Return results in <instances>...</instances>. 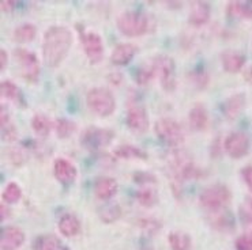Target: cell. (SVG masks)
Here are the masks:
<instances>
[{
    "mask_svg": "<svg viewBox=\"0 0 252 250\" xmlns=\"http://www.w3.org/2000/svg\"><path fill=\"white\" fill-rule=\"evenodd\" d=\"M156 75V71H154V65L150 61V64L143 65L139 68L138 74H136V81L139 84H146L147 82L152 79L153 76Z\"/></svg>",
    "mask_w": 252,
    "mask_h": 250,
    "instance_id": "836d02e7",
    "label": "cell"
},
{
    "mask_svg": "<svg viewBox=\"0 0 252 250\" xmlns=\"http://www.w3.org/2000/svg\"><path fill=\"white\" fill-rule=\"evenodd\" d=\"M76 125L75 122L67 120V118H59L56 121V134L59 138H68L71 135L75 132Z\"/></svg>",
    "mask_w": 252,
    "mask_h": 250,
    "instance_id": "1f68e13d",
    "label": "cell"
},
{
    "mask_svg": "<svg viewBox=\"0 0 252 250\" xmlns=\"http://www.w3.org/2000/svg\"><path fill=\"white\" fill-rule=\"evenodd\" d=\"M154 131L165 144L170 145L173 148H179L186 140V135H184V129L182 125L176 120L169 118V117L159 118L154 125Z\"/></svg>",
    "mask_w": 252,
    "mask_h": 250,
    "instance_id": "277c9868",
    "label": "cell"
},
{
    "mask_svg": "<svg viewBox=\"0 0 252 250\" xmlns=\"http://www.w3.org/2000/svg\"><path fill=\"white\" fill-rule=\"evenodd\" d=\"M118 189L119 185L116 180L109 178V177L100 178L94 184V193H95L97 198H100V200H109V198H112L118 193Z\"/></svg>",
    "mask_w": 252,
    "mask_h": 250,
    "instance_id": "e0dca14e",
    "label": "cell"
},
{
    "mask_svg": "<svg viewBox=\"0 0 252 250\" xmlns=\"http://www.w3.org/2000/svg\"><path fill=\"white\" fill-rule=\"evenodd\" d=\"M152 63L164 90H172L175 87V61L169 56L159 55L153 58Z\"/></svg>",
    "mask_w": 252,
    "mask_h": 250,
    "instance_id": "ba28073f",
    "label": "cell"
},
{
    "mask_svg": "<svg viewBox=\"0 0 252 250\" xmlns=\"http://www.w3.org/2000/svg\"><path fill=\"white\" fill-rule=\"evenodd\" d=\"M188 121L193 131H205L209 125V114L203 105H195L188 114Z\"/></svg>",
    "mask_w": 252,
    "mask_h": 250,
    "instance_id": "d6986e66",
    "label": "cell"
},
{
    "mask_svg": "<svg viewBox=\"0 0 252 250\" xmlns=\"http://www.w3.org/2000/svg\"><path fill=\"white\" fill-rule=\"evenodd\" d=\"M35 33H37V29L32 24L19 25L17 29L14 30V38L17 42L25 44V42L33 40L35 37Z\"/></svg>",
    "mask_w": 252,
    "mask_h": 250,
    "instance_id": "83f0119b",
    "label": "cell"
},
{
    "mask_svg": "<svg viewBox=\"0 0 252 250\" xmlns=\"http://www.w3.org/2000/svg\"><path fill=\"white\" fill-rule=\"evenodd\" d=\"M236 250H252V231H247L236 239Z\"/></svg>",
    "mask_w": 252,
    "mask_h": 250,
    "instance_id": "e575fe53",
    "label": "cell"
},
{
    "mask_svg": "<svg viewBox=\"0 0 252 250\" xmlns=\"http://www.w3.org/2000/svg\"><path fill=\"white\" fill-rule=\"evenodd\" d=\"M15 57L19 63V68L24 79L29 82H37L40 75V61L34 53L24 48H18L15 49Z\"/></svg>",
    "mask_w": 252,
    "mask_h": 250,
    "instance_id": "8992f818",
    "label": "cell"
},
{
    "mask_svg": "<svg viewBox=\"0 0 252 250\" xmlns=\"http://www.w3.org/2000/svg\"><path fill=\"white\" fill-rule=\"evenodd\" d=\"M239 216L248 231H252V197H247L239 208Z\"/></svg>",
    "mask_w": 252,
    "mask_h": 250,
    "instance_id": "f1b7e54d",
    "label": "cell"
},
{
    "mask_svg": "<svg viewBox=\"0 0 252 250\" xmlns=\"http://www.w3.org/2000/svg\"><path fill=\"white\" fill-rule=\"evenodd\" d=\"M59 231L67 238L75 237L81 231V222L72 214H64L59 221Z\"/></svg>",
    "mask_w": 252,
    "mask_h": 250,
    "instance_id": "ffe728a7",
    "label": "cell"
},
{
    "mask_svg": "<svg viewBox=\"0 0 252 250\" xmlns=\"http://www.w3.org/2000/svg\"><path fill=\"white\" fill-rule=\"evenodd\" d=\"M118 29L127 37H139L149 29V19L145 14L138 11H126L118 18Z\"/></svg>",
    "mask_w": 252,
    "mask_h": 250,
    "instance_id": "5b68a950",
    "label": "cell"
},
{
    "mask_svg": "<svg viewBox=\"0 0 252 250\" xmlns=\"http://www.w3.org/2000/svg\"><path fill=\"white\" fill-rule=\"evenodd\" d=\"M142 228H145L146 231H150V233H157L159 228V223L157 221H154V219H142L141 221Z\"/></svg>",
    "mask_w": 252,
    "mask_h": 250,
    "instance_id": "d590c367",
    "label": "cell"
},
{
    "mask_svg": "<svg viewBox=\"0 0 252 250\" xmlns=\"http://www.w3.org/2000/svg\"><path fill=\"white\" fill-rule=\"evenodd\" d=\"M32 128H33V131L38 136L47 138L49 132H51V129H52V122H51V120L47 116L38 113V114H35L32 118Z\"/></svg>",
    "mask_w": 252,
    "mask_h": 250,
    "instance_id": "cb8c5ba5",
    "label": "cell"
},
{
    "mask_svg": "<svg viewBox=\"0 0 252 250\" xmlns=\"http://www.w3.org/2000/svg\"><path fill=\"white\" fill-rule=\"evenodd\" d=\"M228 14L232 17L252 19V1H232V3H229Z\"/></svg>",
    "mask_w": 252,
    "mask_h": 250,
    "instance_id": "603a6c76",
    "label": "cell"
},
{
    "mask_svg": "<svg viewBox=\"0 0 252 250\" xmlns=\"http://www.w3.org/2000/svg\"><path fill=\"white\" fill-rule=\"evenodd\" d=\"M168 239L172 250H191L192 246L191 237L184 231H172Z\"/></svg>",
    "mask_w": 252,
    "mask_h": 250,
    "instance_id": "7402d4cb",
    "label": "cell"
},
{
    "mask_svg": "<svg viewBox=\"0 0 252 250\" xmlns=\"http://www.w3.org/2000/svg\"><path fill=\"white\" fill-rule=\"evenodd\" d=\"M246 106V94L237 93L230 95L222 105V113L226 118L233 120L240 114Z\"/></svg>",
    "mask_w": 252,
    "mask_h": 250,
    "instance_id": "2e32d148",
    "label": "cell"
},
{
    "mask_svg": "<svg viewBox=\"0 0 252 250\" xmlns=\"http://www.w3.org/2000/svg\"><path fill=\"white\" fill-rule=\"evenodd\" d=\"M53 173H55L56 180L60 181L62 184H70L75 180L76 174H78L75 166L64 158H59L55 161Z\"/></svg>",
    "mask_w": 252,
    "mask_h": 250,
    "instance_id": "4fadbf2b",
    "label": "cell"
},
{
    "mask_svg": "<svg viewBox=\"0 0 252 250\" xmlns=\"http://www.w3.org/2000/svg\"><path fill=\"white\" fill-rule=\"evenodd\" d=\"M241 175H243V180L246 182V185L248 186V189L252 192V165H248L241 170Z\"/></svg>",
    "mask_w": 252,
    "mask_h": 250,
    "instance_id": "8d00e7d4",
    "label": "cell"
},
{
    "mask_svg": "<svg viewBox=\"0 0 252 250\" xmlns=\"http://www.w3.org/2000/svg\"><path fill=\"white\" fill-rule=\"evenodd\" d=\"M120 216H122V210H120V207H119L118 204L105 205L100 211L101 221L105 222V223H112V222L118 221Z\"/></svg>",
    "mask_w": 252,
    "mask_h": 250,
    "instance_id": "f546056e",
    "label": "cell"
},
{
    "mask_svg": "<svg viewBox=\"0 0 252 250\" xmlns=\"http://www.w3.org/2000/svg\"><path fill=\"white\" fill-rule=\"evenodd\" d=\"M59 249V241L55 235L44 234L37 237L33 242V250H58Z\"/></svg>",
    "mask_w": 252,
    "mask_h": 250,
    "instance_id": "d4e9b609",
    "label": "cell"
},
{
    "mask_svg": "<svg viewBox=\"0 0 252 250\" xmlns=\"http://www.w3.org/2000/svg\"><path fill=\"white\" fill-rule=\"evenodd\" d=\"M21 196H22V191H21L19 185L15 184V182H10V184H7L6 189L3 191V193H1V197H3V200L8 204L17 203L18 200L21 198Z\"/></svg>",
    "mask_w": 252,
    "mask_h": 250,
    "instance_id": "4dcf8cb0",
    "label": "cell"
},
{
    "mask_svg": "<svg viewBox=\"0 0 252 250\" xmlns=\"http://www.w3.org/2000/svg\"><path fill=\"white\" fill-rule=\"evenodd\" d=\"M0 93H1V97L12 99V101H19V98H21L19 88L14 83L8 81L1 82V84H0Z\"/></svg>",
    "mask_w": 252,
    "mask_h": 250,
    "instance_id": "d6a6232c",
    "label": "cell"
},
{
    "mask_svg": "<svg viewBox=\"0 0 252 250\" xmlns=\"http://www.w3.org/2000/svg\"><path fill=\"white\" fill-rule=\"evenodd\" d=\"M135 53H136V48L132 44H129V42L119 44L118 47L113 49V52H112L111 61L115 65L128 64L135 56Z\"/></svg>",
    "mask_w": 252,
    "mask_h": 250,
    "instance_id": "ac0fdd59",
    "label": "cell"
},
{
    "mask_svg": "<svg viewBox=\"0 0 252 250\" xmlns=\"http://www.w3.org/2000/svg\"><path fill=\"white\" fill-rule=\"evenodd\" d=\"M7 64H8V55L4 49H1L0 51V68H1V71L6 70Z\"/></svg>",
    "mask_w": 252,
    "mask_h": 250,
    "instance_id": "74e56055",
    "label": "cell"
},
{
    "mask_svg": "<svg viewBox=\"0 0 252 250\" xmlns=\"http://www.w3.org/2000/svg\"><path fill=\"white\" fill-rule=\"evenodd\" d=\"M72 45V33L64 26H52L45 31L42 40L44 63L49 68L59 67Z\"/></svg>",
    "mask_w": 252,
    "mask_h": 250,
    "instance_id": "6da1fadb",
    "label": "cell"
},
{
    "mask_svg": "<svg viewBox=\"0 0 252 250\" xmlns=\"http://www.w3.org/2000/svg\"><path fill=\"white\" fill-rule=\"evenodd\" d=\"M230 198H232V193L228 186L222 184H214L202 191L199 203L206 210L217 212V211H222L230 203Z\"/></svg>",
    "mask_w": 252,
    "mask_h": 250,
    "instance_id": "7a4b0ae2",
    "label": "cell"
},
{
    "mask_svg": "<svg viewBox=\"0 0 252 250\" xmlns=\"http://www.w3.org/2000/svg\"><path fill=\"white\" fill-rule=\"evenodd\" d=\"M0 124H1V138L6 141H14L17 139V128L11 122L10 114L7 111L6 108L1 106V111H0Z\"/></svg>",
    "mask_w": 252,
    "mask_h": 250,
    "instance_id": "44dd1931",
    "label": "cell"
},
{
    "mask_svg": "<svg viewBox=\"0 0 252 250\" xmlns=\"http://www.w3.org/2000/svg\"><path fill=\"white\" fill-rule=\"evenodd\" d=\"M127 125L132 132L145 134L149 129V116L146 109L135 101H129L127 106Z\"/></svg>",
    "mask_w": 252,
    "mask_h": 250,
    "instance_id": "9c48e42d",
    "label": "cell"
},
{
    "mask_svg": "<svg viewBox=\"0 0 252 250\" xmlns=\"http://www.w3.org/2000/svg\"><path fill=\"white\" fill-rule=\"evenodd\" d=\"M25 242V233L17 226L4 227L0 235V249L17 250Z\"/></svg>",
    "mask_w": 252,
    "mask_h": 250,
    "instance_id": "7c38bea8",
    "label": "cell"
},
{
    "mask_svg": "<svg viewBox=\"0 0 252 250\" xmlns=\"http://www.w3.org/2000/svg\"><path fill=\"white\" fill-rule=\"evenodd\" d=\"M115 154L116 157L123 158V159H145L146 158V152H143L138 147L131 144L119 145Z\"/></svg>",
    "mask_w": 252,
    "mask_h": 250,
    "instance_id": "484cf974",
    "label": "cell"
},
{
    "mask_svg": "<svg viewBox=\"0 0 252 250\" xmlns=\"http://www.w3.org/2000/svg\"><path fill=\"white\" fill-rule=\"evenodd\" d=\"M83 49L92 63H97L104 55V44L101 37L95 31H86L82 34Z\"/></svg>",
    "mask_w": 252,
    "mask_h": 250,
    "instance_id": "8fae6325",
    "label": "cell"
},
{
    "mask_svg": "<svg viewBox=\"0 0 252 250\" xmlns=\"http://www.w3.org/2000/svg\"><path fill=\"white\" fill-rule=\"evenodd\" d=\"M221 63H222L223 70L230 74H236L243 70V67L246 64V57L243 53L229 49L221 55Z\"/></svg>",
    "mask_w": 252,
    "mask_h": 250,
    "instance_id": "9a60e30c",
    "label": "cell"
},
{
    "mask_svg": "<svg viewBox=\"0 0 252 250\" xmlns=\"http://www.w3.org/2000/svg\"><path fill=\"white\" fill-rule=\"evenodd\" d=\"M86 102L90 111L97 116L108 117L116 109L113 94L105 87H94L86 95Z\"/></svg>",
    "mask_w": 252,
    "mask_h": 250,
    "instance_id": "3957f363",
    "label": "cell"
},
{
    "mask_svg": "<svg viewBox=\"0 0 252 250\" xmlns=\"http://www.w3.org/2000/svg\"><path fill=\"white\" fill-rule=\"evenodd\" d=\"M0 7H1V10H3V11L8 12V11H11L12 8H14V3L10 1V0H4V1H1Z\"/></svg>",
    "mask_w": 252,
    "mask_h": 250,
    "instance_id": "f35d334b",
    "label": "cell"
},
{
    "mask_svg": "<svg viewBox=\"0 0 252 250\" xmlns=\"http://www.w3.org/2000/svg\"><path fill=\"white\" fill-rule=\"evenodd\" d=\"M143 250H152V249H143Z\"/></svg>",
    "mask_w": 252,
    "mask_h": 250,
    "instance_id": "b9f144b4",
    "label": "cell"
},
{
    "mask_svg": "<svg viewBox=\"0 0 252 250\" xmlns=\"http://www.w3.org/2000/svg\"><path fill=\"white\" fill-rule=\"evenodd\" d=\"M113 138H115V134L111 129L90 127L83 131L81 141L89 150H100L102 147H106L109 144Z\"/></svg>",
    "mask_w": 252,
    "mask_h": 250,
    "instance_id": "52a82bcc",
    "label": "cell"
},
{
    "mask_svg": "<svg viewBox=\"0 0 252 250\" xmlns=\"http://www.w3.org/2000/svg\"><path fill=\"white\" fill-rule=\"evenodd\" d=\"M223 147L225 151L230 158L235 159H240V158L246 157L250 150V138L248 135L244 132H232L228 135V138L223 141Z\"/></svg>",
    "mask_w": 252,
    "mask_h": 250,
    "instance_id": "30bf717a",
    "label": "cell"
},
{
    "mask_svg": "<svg viewBox=\"0 0 252 250\" xmlns=\"http://www.w3.org/2000/svg\"><path fill=\"white\" fill-rule=\"evenodd\" d=\"M244 78H246L247 82H250L252 84V65L246 71V74H244Z\"/></svg>",
    "mask_w": 252,
    "mask_h": 250,
    "instance_id": "60d3db41",
    "label": "cell"
},
{
    "mask_svg": "<svg viewBox=\"0 0 252 250\" xmlns=\"http://www.w3.org/2000/svg\"><path fill=\"white\" fill-rule=\"evenodd\" d=\"M136 200H138V203L143 205V207H152L154 204L157 203V192H156V189H153L150 186H142L141 189L136 192Z\"/></svg>",
    "mask_w": 252,
    "mask_h": 250,
    "instance_id": "4316f807",
    "label": "cell"
},
{
    "mask_svg": "<svg viewBox=\"0 0 252 250\" xmlns=\"http://www.w3.org/2000/svg\"><path fill=\"white\" fill-rule=\"evenodd\" d=\"M0 216H1V221H4V219L8 218V208H7L6 205H3V203L0 205Z\"/></svg>",
    "mask_w": 252,
    "mask_h": 250,
    "instance_id": "ab89813d",
    "label": "cell"
},
{
    "mask_svg": "<svg viewBox=\"0 0 252 250\" xmlns=\"http://www.w3.org/2000/svg\"><path fill=\"white\" fill-rule=\"evenodd\" d=\"M211 14L210 6L205 3V1H193L189 8V15H188V21L189 24L193 26H202L209 22Z\"/></svg>",
    "mask_w": 252,
    "mask_h": 250,
    "instance_id": "5bb4252c",
    "label": "cell"
}]
</instances>
